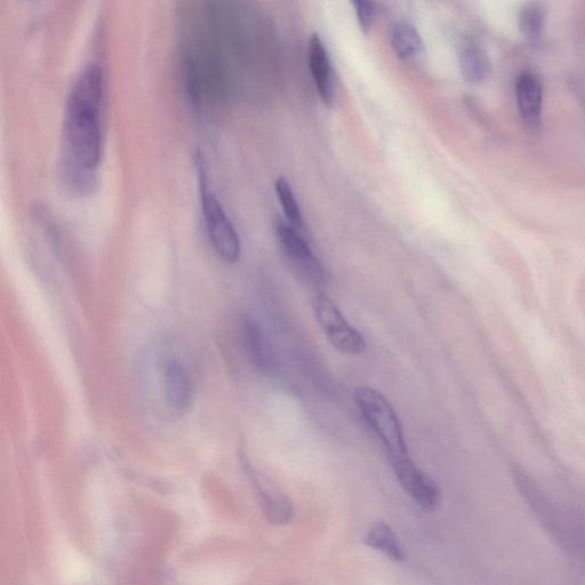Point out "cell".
I'll use <instances>...</instances> for the list:
<instances>
[{
	"label": "cell",
	"mask_w": 585,
	"mask_h": 585,
	"mask_svg": "<svg viewBox=\"0 0 585 585\" xmlns=\"http://www.w3.org/2000/svg\"><path fill=\"white\" fill-rule=\"evenodd\" d=\"M392 50L400 59L410 60L418 56L423 48V40L419 31L411 24L398 23L391 31Z\"/></svg>",
	"instance_id": "obj_14"
},
{
	"label": "cell",
	"mask_w": 585,
	"mask_h": 585,
	"mask_svg": "<svg viewBox=\"0 0 585 585\" xmlns=\"http://www.w3.org/2000/svg\"><path fill=\"white\" fill-rule=\"evenodd\" d=\"M312 309L319 324L332 347L343 355L360 356L367 349L362 333L352 326L330 296L318 294L312 302Z\"/></svg>",
	"instance_id": "obj_4"
},
{
	"label": "cell",
	"mask_w": 585,
	"mask_h": 585,
	"mask_svg": "<svg viewBox=\"0 0 585 585\" xmlns=\"http://www.w3.org/2000/svg\"><path fill=\"white\" fill-rule=\"evenodd\" d=\"M460 70L466 82L480 84L490 75L491 62L482 47L470 43L460 53Z\"/></svg>",
	"instance_id": "obj_12"
},
{
	"label": "cell",
	"mask_w": 585,
	"mask_h": 585,
	"mask_svg": "<svg viewBox=\"0 0 585 585\" xmlns=\"http://www.w3.org/2000/svg\"><path fill=\"white\" fill-rule=\"evenodd\" d=\"M276 194L280 204H282L286 219L291 226L298 231L304 229V220L298 200L294 195V191L290 182L284 178H279L276 181Z\"/></svg>",
	"instance_id": "obj_15"
},
{
	"label": "cell",
	"mask_w": 585,
	"mask_h": 585,
	"mask_svg": "<svg viewBox=\"0 0 585 585\" xmlns=\"http://www.w3.org/2000/svg\"><path fill=\"white\" fill-rule=\"evenodd\" d=\"M398 482L422 509L434 511L440 502L437 484L421 470L410 455L389 460Z\"/></svg>",
	"instance_id": "obj_6"
},
{
	"label": "cell",
	"mask_w": 585,
	"mask_h": 585,
	"mask_svg": "<svg viewBox=\"0 0 585 585\" xmlns=\"http://www.w3.org/2000/svg\"><path fill=\"white\" fill-rule=\"evenodd\" d=\"M515 88L520 117L527 128L538 130L543 109V93L539 79L531 72H522L516 79Z\"/></svg>",
	"instance_id": "obj_7"
},
{
	"label": "cell",
	"mask_w": 585,
	"mask_h": 585,
	"mask_svg": "<svg viewBox=\"0 0 585 585\" xmlns=\"http://www.w3.org/2000/svg\"><path fill=\"white\" fill-rule=\"evenodd\" d=\"M365 543L368 547L381 552L394 562L402 563L407 559L402 544L398 541L394 530L384 522H378L371 526L365 536Z\"/></svg>",
	"instance_id": "obj_11"
},
{
	"label": "cell",
	"mask_w": 585,
	"mask_h": 585,
	"mask_svg": "<svg viewBox=\"0 0 585 585\" xmlns=\"http://www.w3.org/2000/svg\"><path fill=\"white\" fill-rule=\"evenodd\" d=\"M309 62L312 78H314L320 99L328 107H332L335 99V86L330 58L322 38L314 34L310 39Z\"/></svg>",
	"instance_id": "obj_9"
},
{
	"label": "cell",
	"mask_w": 585,
	"mask_h": 585,
	"mask_svg": "<svg viewBox=\"0 0 585 585\" xmlns=\"http://www.w3.org/2000/svg\"><path fill=\"white\" fill-rule=\"evenodd\" d=\"M276 231L279 246L291 266L308 282L323 285L326 271L300 231L284 222L278 223Z\"/></svg>",
	"instance_id": "obj_5"
},
{
	"label": "cell",
	"mask_w": 585,
	"mask_h": 585,
	"mask_svg": "<svg viewBox=\"0 0 585 585\" xmlns=\"http://www.w3.org/2000/svg\"><path fill=\"white\" fill-rule=\"evenodd\" d=\"M352 5L355 7L360 29L364 32L370 31L375 16L374 4L366 0H356Z\"/></svg>",
	"instance_id": "obj_16"
},
{
	"label": "cell",
	"mask_w": 585,
	"mask_h": 585,
	"mask_svg": "<svg viewBox=\"0 0 585 585\" xmlns=\"http://www.w3.org/2000/svg\"><path fill=\"white\" fill-rule=\"evenodd\" d=\"M354 399L368 426L386 447L388 459L410 455L402 423L387 397L374 388L360 387L356 389Z\"/></svg>",
	"instance_id": "obj_2"
},
{
	"label": "cell",
	"mask_w": 585,
	"mask_h": 585,
	"mask_svg": "<svg viewBox=\"0 0 585 585\" xmlns=\"http://www.w3.org/2000/svg\"><path fill=\"white\" fill-rule=\"evenodd\" d=\"M103 92V70L99 63H90L71 87L64 116L66 162L91 172H95L102 158Z\"/></svg>",
	"instance_id": "obj_1"
},
{
	"label": "cell",
	"mask_w": 585,
	"mask_h": 585,
	"mask_svg": "<svg viewBox=\"0 0 585 585\" xmlns=\"http://www.w3.org/2000/svg\"><path fill=\"white\" fill-rule=\"evenodd\" d=\"M200 203L208 238L220 258L227 263H236L240 258V240L234 224L228 218L218 197L207 183L203 158H198Z\"/></svg>",
	"instance_id": "obj_3"
},
{
	"label": "cell",
	"mask_w": 585,
	"mask_h": 585,
	"mask_svg": "<svg viewBox=\"0 0 585 585\" xmlns=\"http://www.w3.org/2000/svg\"><path fill=\"white\" fill-rule=\"evenodd\" d=\"M244 339L248 354L262 372L274 370L276 359L262 327L255 320L247 318L243 324Z\"/></svg>",
	"instance_id": "obj_10"
},
{
	"label": "cell",
	"mask_w": 585,
	"mask_h": 585,
	"mask_svg": "<svg viewBox=\"0 0 585 585\" xmlns=\"http://www.w3.org/2000/svg\"><path fill=\"white\" fill-rule=\"evenodd\" d=\"M519 29L530 43H539L546 30L547 12L541 3H527L519 12Z\"/></svg>",
	"instance_id": "obj_13"
},
{
	"label": "cell",
	"mask_w": 585,
	"mask_h": 585,
	"mask_svg": "<svg viewBox=\"0 0 585 585\" xmlns=\"http://www.w3.org/2000/svg\"><path fill=\"white\" fill-rule=\"evenodd\" d=\"M164 391L168 406L176 413L188 410L192 400L190 374L180 360H168L164 368Z\"/></svg>",
	"instance_id": "obj_8"
}]
</instances>
